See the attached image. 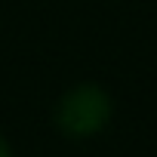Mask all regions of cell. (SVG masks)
I'll return each mask as SVG.
<instances>
[{"mask_svg": "<svg viewBox=\"0 0 157 157\" xmlns=\"http://www.w3.org/2000/svg\"><path fill=\"white\" fill-rule=\"evenodd\" d=\"M114 117L111 93L96 80H77L52 105V126L68 142H86L108 129Z\"/></svg>", "mask_w": 157, "mask_h": 157, "instance_id": "1", "label": "cell"}, {"mask_svg": "<svg viewBox=\"0 0 157 157\" xmlns=\"http://www.w3.org/2000/svg\"><path fill=\"white\" fill-rule=\"evenodd\" d=\"M0 157H16V151H13V145H10L3 129H0Z\"/></svg>", "mask_w": 157, "mask_h": 157, "instance_id": "2", "label": "cell"}]
</instances>
